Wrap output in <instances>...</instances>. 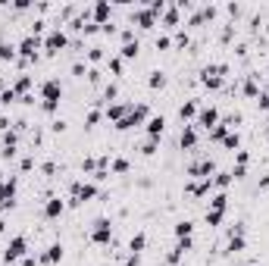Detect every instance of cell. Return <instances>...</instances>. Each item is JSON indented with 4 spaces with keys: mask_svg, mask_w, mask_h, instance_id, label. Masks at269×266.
<instances>
[{
    "mask_svg": "<svg viewBox=\"0 0 269 266\" xmlns=\"http://www.w3.org/2000/svg\"><path fill=\"white\" fill-rule=\"evenodd\" d=\"M100 198V188L94 185V182H72L69 185V204L72 207H85V204H91V201H97Z\"/></svg>",
    "mask_w": 269,
    "mask_h": 266,
    "instance_id": "6da1fadb",
    "label": "cell"
},
{
    "mask_svg": "<svg viewBox=\"0 0 269 266\" xmlns=\"http://www.w3.org/2000/svg\"><path fill=\"white\" fill-rule=\"evenodd\" d=\"M60 100H63V85H60V79H47L41 85V110L44 113H57L60 110Z\"/></svg>",
    "mask_w": 269,
    "mask_h": 266,
    "instance_id": "7a4b0ae2",
    "label": "cell"
},
{
    "mask_svg": "<svg viewBox=\"0 0 269 266\" xmlns=\"http://www.w3.org/2000/svg\"><path fill=\"white\" fill-rule=\"evenodd\" d=\"M44 53H47V57H57V53H63L66 47H69V34L60 28V25H53L50 31H47V38H44Z\"/></svg>",
    "mask_w": 269,
    "mask_h": 266,
    "instance_id": "3957f363",
    "label": "cell"
},
{
    "mask_svg": "<svg viewBox=\"0 0 269 266\" xmlns=\"http://www.w3.org/2000/svg\"><path fill=\"white\" fill-rule=\"evenodd\" d=\"M22 257H28V238L25 235H13L10 244L4 247V263L13 266V263H19Z\"/></svg>",
    "mask_w": 269,
    "mask_h": 266,
    "instance_id": "277c9868",
    "label": "cell"
},
{
    "mask_svg": "<svg viewBox=\"0 0 269 266\" xmlns=\"http://www.w3.org/2000/svg\"><path fill=\"white\" fill-rule=\"evenodd\" d=\"M91 244H97V247H106L113 241V222L106 219V216H100V219H94V225H91Z\"/></svg>",
    "mask_w": 269,
    "mask_h": 266,
    "instance_id": "5b68a950",
    "label": "cell"
},
{
    "mask_svg": "<svg viewBox=\"0 0 269 266\" xmlns=\"http://www.w3.org/2000/svg\"><path fill=\"white\" fill-rule=\"evenodd\" d=\"M16 191H19V179H16V175L0 182V213H7V210L16 207Z\"/></svg>",
    "mask_w": 269,
    "mask_h": 266,
    "instance_id": "8992f818",
    "label": "cell"
},
{
    "mask_svg": "<svg viewBox=\"0 0 269 266\" xmlns=\"http://www.w3.org/2000/svg\"><path fill=\"white\" fill-rule=\"evenodd\" d=\"M201 85H204V88H210V91H219V88L225 85V79H222V72H219V63L204 66V72H201Z\"/></svg>",
    "mask_w": 269,
    "mask_h": 266,
    "instance_id": "52a82bcc",
    "label": "cell"
},
{
    "mask_svg": "<svg viewBox=\"0 0 269 266\" xmlns=\"http://www.w3.org/2000/svg\"><path fill=\"white\" fill-rule=\"evenodd\" d=\"M188 175L191 179H210V175H216V160H210V157H204V160H197V163H191L188 166Z\"/></svg>",
    "mask_w": 269,
    "mask_h": 266,
    "instance_id": "ba28073f",
    "label": "cell"
},
{
    "mask_svg": "<svg viewBox=\"0 0 269 266\" xmlns=\"http://www.w3.org/2000/svg\"><path fill=\"white\" fill-rule=\"evenodd\" d=\"M110 16H113V7L106 4V0H97V4L91 7V19H94V25H97V28L110 25Z\"/></svg>",
    "mask_w": 269,
    "mask_h": 266,
    "instance_id": "9c48e42d",
    "label": "cell"
},
{
    "mask_svg": "<svg viewBox=\"0 0 269 266\" xmlns=\"http://www.w3.org/2000/svg\"><path fill=\"white\" fill-rule=\"evenodd\" d=\"M194 126H201V129H213V126H219V110L216 106H204V110H197V122Z\"/></svg>",
    "mask_w": 269,
    "mask_h": 266,
    "instance_id": "30bf717a",
    "label": "cell"
},
{
    "mask_svg": "<svg viewBox=\"0 0 269 266\" xmlns=\"http://www.w3.org/2000/svg\"><path fill=\"white\" fill-rule=\"evenodd\" d=\"M213 191H216V188H213V175H210V179H201V182H188V194L194 201H204L207 194H213Z\"/></svg>",
    "mask_w": 269,
    "mask_h": 266,
    "instance_id": "8fae6325",
    "label": "cell"
},
{
    "mask_svg": "<svg viewBox=\"0 0 269 266\" xmlns=\"http://www.w3.org/2000/svg\"><path fill=\"white\" fill-rule=\"evenodd\" d=\"M132 22H135L138 28H153V25H157V13L147 10V7H138V10L132 13Z\"/></svg>",
    "mask_w": 269,
    "mask_h": 266,
    "instance_id": "7c38bea8",
    "label": "cell"
},
{
    "mask_svg": "<svg viewBox=\"0 0 269 266\" xmlns=\"http://www.w3.org/2000/svg\"><path fill=\"white\" fill-rule=\"evenodd\" d=\"M66 213V201H60V198H47V204H44V219H60Z\"/></svg>",
    "mask_w": 269,
    "mask_h": 266,
    "instance_id": "4fadbf2b",
    "label": "cell"
},
{
    "mask_svg": "<svg viewBox=\"0 0 269 266\" xmlns=\"http://www.w3.org/2000/svg\"><path fill=\"white\" fill-rule=\"evenodd\" d=\"M178 144H182V150H194L197 147V126H182V132H178Z\"/></svg>",
    "mask_w": 269,
    "mask_h": 266,
    "instance_id": "5bb4252c",
    "label": "cell"
},
{
    "mask_svg": "<svg viewBox=\"0 0 269 266\" xmlns=\"http://www.w3.org/2000/svg\"><path fill=\"white\" fill-rule=\"evenodd\" d=\"M129 110H132V103H106L103 116H106V119H110L113 126H116V122H122V116L129 113Z\"/></svg>",
    "mask_w": 269,
    "mask_h": 266,
    "instance_id": "9a60e30c",
    "label": "cell"
},
{
    "mask_svg": "<svg viewBox=\"0 0 269 266\" xmlns=\"http://www.w3.org/2000/svg\"><path fill=\"white\" fill-rule=\"evenodd\" d=\"M144 132H147V138H160L166 132V116H150L144 122Z\"/></svg>",
    "mask_w": 269,
    "mask_h": 266,
    "instance_id": "2e32d148",
    "label": "cell"
},
{
    "mask_svg": "<svg viewBox=\"0 0 269 266\" xmlns=\"http://www.w3.org/2000/svg\"><path fill=\"white\" fill-rule=\"evenodd\" d=\"M60 260H63V244H50L47 251L38 257V263H47V266H57Z\"/></svg>",
    "mask_w": 269,
    "mask_h": 266,
    "instance_id": "e0dca14e",
    "label": "cell"
},
{
    "mask_svg": "<svg viewBox=\"0 0 269 266\" xmlns=\"http://www.w3.org/2000/svg\"><path fill=\"white\" fill-rule=\"evenodd\" d=\"M160 19H163V25L175 28L178 22H182V10H178V4H175V7H166V10H163V16H160Z\"/></svg>",
    "mask_w": 269,
    "mask_h": 266,
    "instance_id": "ac0fdd59",
    "label": "cell"
},
{
    "mask_svg": "<svg viewBox=\"0 0 269 266\" xmlns=\"http://www.w3.org/2000/svg\"><path fill=\"white\" fill-rule=\"evenodd\" d=\"M144 247H147V232H135L132 241H129V254H144Z\"/></svg>",
    "mask_w": 269,
    "mask_h": 266,
    "instance_id": "d6986e66",
    "label": "cell"
},
{
    "mask_svg": "<svg viewBox=\"0 0 269 266\" xmlns=\"http://www.w3.org/2000/svg\"><path fill=\"white\" fill-rule=\"evenodd\" d=\"M178 119H182L185 126H188L191 119H197V100H185L182 106H178Z\"/></svg>",
    "mask_w": 269,
    "mask_h": 266,
    "instance_id": "ffe728a7",
    "label": "cell"
},
{
    "mask_svg": "<svg viewBox=\"0 0 269 266\" xmlns=\"http://www.w3.org/2000/svg\"><path fill=\"white\" fill-rule=\"evenodd\" d=\"M232 182H235V179H232L228 169H216V175H213V188H216V191H228Z\"/></svg>",
    "mask_w": 269,
    "mask_h": 266,
    "instance_id": "44dd1931",
    "label": "cell"
},
{
    "mask_svg": "<svg viewBox=\"0 0 269 266\" xmlns=\"http://www.w3.org/2000/svg\"><path fill=\"white\" fill-rule=\"evenodd\" d=\"M260 94H263V91H260L257 75H247V79H244V97H247V100H257Z\"/></svg>",
    "mask_w": 269,
    "mask_h": 266,
    "instance_id": "7402d4cb",
    "label": "cell"
},
{
    "mask_svg": "<svg viewBox=\"0 0 269 266\" xmlns=\"http://www.w3.org/2000/svg\"><path fill=\"white\" fill-rule=\"evenodd\" d=\"M172 232H175V241H178V238H194V222H191V219H178Z\"/></svg>",
    "mask_w": 269,
    "mask_h": 266,
    "instance_id": "603a6c76",
    "label": "cell"
},
{
    "mask_svg": "<svg viewBox=\"0 0 269 266\" xmlns=\"http://www.w3.org/2000/svg\"><path fill=\"white\" fill-rule=\"evenodd\" d=\"M28 91H31V75H19V79H16V85H13V94L25 100Z\"/></svg>",
    "mask_w": 269,
    "mask_h": 266,
    "instance_id": "cb8c5ba5",
    "label": "cell"
},
{
    "mask_svg": "<svg viewBox=\"0 0 269 266\" xmlns=\"http://www.w3.org/2000/svg\"><path fill=\"white\" fill-rule=\"evenodd\" d=\"M219 144H222L228 154H235V150H241V135H238V132H228V135L219 141Z\"/></svg>",
    "mask_w": 269,
    "mask_h": 266,
    "instance_id": "d4e9b609",
    "label": "cell"
},
{
    "mask_svg": "<svg viewBox=\"0 0 269 266\" xmlns=\"http://www.w3.org/2000/svg\"><path fill=\"white\" fill-rule=\"evenodd\" d=\"M225 213H228V210H207L204 222H207L210 229H219V225H222V219H225Z\"/></svg>",
    "mask_w": 269,
    "mask_h": 266,
    "instance_id": "484cf974",
    "label": "cell"
},
{
    "mask_svg": "<svg viewBox=\"0 0 269 266\" xmlns=\"http://www.w3.org/2000/svg\"><path fill=\"white\" fill-rule=\"evenodd\" d=\"M129 169H132V163H129L125 157H113V160H110V172H113V175H125Z\"/></svg>",
    "mask_w": 269,
    "mask_h": 266,
    "instance_id": "4316f807",
    "label": "cell"
},
{
    "mask_svg": "<svg viewBox=\"0 0 269 266\" xmlns=\"http://www.w3.org/2000/svg\"><path fill=\"white\" fill-rule=\"evenodd\" d=\"M19 53H16V44H7V41H0V63H13Z\"/></svg>",
    "mask_w": 269,
    "mask_h": 266,
    "instance_id": "83f0119b",
    "label": "cell"
},
{
    "mask_svg": "<svg viewBox=\"0 0 269 266\" xmlns=\"http://www.w3.org/2000/svg\"><path fill=\"white\" fill-rule=\"evenodd\" d=\"M138 50H141V44H138V41H129V44H122V47H119V57H122V60H135V57H138Z\"/></svg>",
    "mask_w": 269,
    "mask_h": 266,
    "instance_id": "f1b7e54d",
    "label": "cell"
},
{
    "mask_svg": "<svg viewBox=\"0 0 269 266\" xmlns=\"http://www.w3.org/2000/svg\"><path fill=\"white\" fill-rule=\"evenodd\" d=\"M210 210H228V194L225 191H216L210 201Z\"/></svg>",
    "mask_w": 269,
    "mask_h": 266,
    "instance_id": "f546056e",
    "label": "cell"
},
{
    "mask_svg": "<svg viewBox=\"0 0 269 266\" xmlns=\"http://www.w3.org/2000/svg\"><path fill=\"white\" fill-rule=\"evenodd\" d=\"M157 150H160V138H147L144 144H141V154H144V157H153Z\"/></svg>",
    "mask_w": 269,
    "mask_h": 266,
    "instance_id": "4dcf8cb0",
    "label": "cell"
},
{
    "mask_svg": "<svg viewBox=\"0 0 269 266\" xmlns=\"http://www.w3.org/2000/svg\"><path fill=\"white\" fill-rule=\"evenodd\" d=\"M106 66H110L113 75H122V72H125V60H122V57H110V60H106Z\"/></svg>",
    "mask_w": 269,
    "mask_h": 266,
    "instance_id": "1f68e13d",
    "label": "cell"
},
{
    "mask_svg": "<svg viewBox=\"0 0 269 266\" xmlns=\"http://www.w3.org/2000/svg\"><path fill=\"white\" fill-rule=\"evenodd\" d=\"M163 85H166V75H163V72H150L147 88H153V91H157V88H163Z\"/></svg>",
    "mask_w": 269,
    "mask_h": 266,
    "instance_id": "d6a6232c",
    "label": "cell"
},
{
    "mask_svg": "<svg viewBox=\"0 0 269 266\" xmlns=\"http://www.w3.org/2000/svg\"><path fill=\"white\" fill-rule=\"evenodd\" d=\"M188 41H191V38H188V31H185V28H178V31H175V47H188Z\"/></svg>",
    "mask_w": 269,
    "mask_h": 266,
    "instance_id": "836d02e7",
    "label": "cell"
},
{
    "mask_svg": "<svg viewBox=\"0 0 269 266\" xmlns=\"http://www.w3.org/2000/svg\"><path fill=\"white\" fill-rule=\"evenodd\" d=\"M94 169H97V160H94V157H85V160H82V172H91V175H94Z\"/></svg>",
    "mask_w": 269,
    "mask_h": 266,
    "instance_id": "e575fe53",
    "label": "cell"
},
{
    "mask_svg": "<svg viewBox=\"0 0 269 266\" xmlns=\"http://www.w3.org/2000/svg\"><path fill=\"white\" fill-rule=\"evenodd\" d=\"M103 60V47H91L88 50V63H100Z\"/></svg>",
    "mask_w": 269,
    "mask_h": 266,
    "instance_id": "d590c367",
    "label": "cell"
},
{
    "mask_svg": "<svg viewBox=\"0 0 269 266\" xmlns=\"http://www.w3.org/2000/svg\"><path fill=\"white\" fill-rule=\"evenodd\" d=\"M153 47H157V50H169V47H172V41L166 38V34H157V41H153Z\"/></svg>",
    "mask_w": 269,
    "mask_h": 266,
    "instance_id": "8d00e7d4",
    "label": "cell"
},
{
    "mask_svg": "<svg viewBox=\"0 0 269 266\" xmlns=\"http://www.w3.org/2000/svg\"><path fill=\"white\" fill-rule=\"evenodd\" d=\"M250 163V154L247 150H235V166H247Z\"/></svg>",
    "mask_w": 269,
    "mask_h": 266,
    "instance_id": "74e56055",
    "label": "cell"
},
{
    "mask_svg": "<svg viewBox=\"0 0 269 266\" xmlns=\"http://www.w3.org/2000/svg\"><path fill=\"white\" fill-rule=\"evenodd\" d=\"M97 122H100V110H91V113H88V119H85V126H88V129H94Z\"/></svg>",
    "mask_w": 269,
    "mask_h": 266,
    "instance_id": "f35d334b",
    "label": "cell"
},
{
    "mask_svg": "<svg viewBox=\"0 0 269 266\" xmlns=\"http://www.w3.org/2000/svg\"><path fill=\"white\" fill-rule=\"evenodd\" d=\"M228 172H232V179H238V182H241L244 175H247V166H232Z\"/></svg>",
    "mask_w": 269,
    "mask_h": 266,
    "instance_id": "ab89813d",
    "label": "cell"
},
{
    "mask_svg": "<svg viewBox=\"0 0 269 266\" xmlns=\"http://www.w3.org/2000/svg\"><path fill=\"white\" fill-rule=\"evenodd\" d=\"M72 75L75 79H85V63H72Z\"/></svg>",
    "mask_w": 269,
    "mask_h": 266,
    "instance_id": "60d3db41",
    "label": "cell"
},
{
    "mask_svg": "<svg viewBox=\"0 0 269 266\" xmlns=\"http://www.w3.org/2000/svg\"><path fill=\"white\" fill-rule=\"evenodd\" d=\"M19 266H38V260L28 254V257H22V260H19Z\"/></svg>",
    "mask_w": 269,
    "mask_h": 266,
    "instance_id": "b9f144b4",
    "label": "cell"
},
{
    "mask_svg": "<svg viewBox=\"0 0 269 266\" xmlns=\"http://www.w3.org/2000/svg\"><path fill=\"white\" fill-rule=\"evenodd\" d=\"M138 260H141V257H138V254H129V260H125V263H122V266H138Z\"/></svg>",
    "mask_w": 269,
    "mask_h": 266,
    "instance_id": "7bdbcfd3",
    "label": "cell"
},
{
    "mask_svg": "<svg viewBox=\"0 0 269 266\" xmlns=\"http://www.w3.org/2000/svg\"><path fill=\"white\" fill-rule=\"evenodd\" d=\"M31 166H34V160H31V157H25V160H22V172H28Z\"/></svg>",
    "mask_w": 269,
    "mask_h": 266,
    "instance_id": "ee69618b",
    "label": "cell"
},
{
    "mask_svg": "<svg viewBox=\"0 0 269 266\" xmlns=\"http://www.w3.org/2000/svg\"><path fill=\"white\" fill-rule=\"evenodd\" d=\"M4 229H7V222H4V216H0V232H4Z\"/></svg>",
    "mask_w": 269,
    "mask_h": 266,
    "instance_id": "f6af8a7d",
    "label": "cell"
},
{
    "mask_svg": "<svg viewBox=\"0 0 269 266\" xmlns=\"http://www.w3.org/2000/svg\"><path fill=\"white\" fill-rule=\"evenodd\" d=\"M0 103H4V88H0Z\"/></svg>",
    "mask_w": 269,
    "mask_h": 266,
    "instance_id": "bcb514c9",
    "label": "cell"
},
{
    "mask_svg": "<svg viewBox=\"0 0 269 266\" xmlns=\"http://www.w3.org/2000/svg\"><path fill=\"white\" fill-rule=\"evenodd\" d=\"M263 94H266V97H269V85H266V91H263Z\"/></svg>",
    "mask_w": 269,
    "mask_h": 266,
    "instance_id": "7dc6e473",
    "label": "cell"
}]
</instances>
